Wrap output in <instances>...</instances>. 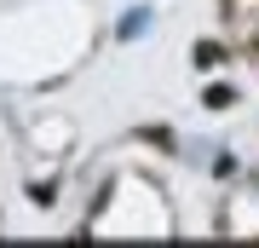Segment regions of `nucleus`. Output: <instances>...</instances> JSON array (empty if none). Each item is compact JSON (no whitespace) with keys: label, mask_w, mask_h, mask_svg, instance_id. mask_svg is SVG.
Instances as JSON below:
<instances>
[{"label":"nucleus","mask_w":259,"mask_h":248,"mask_svg":"<svg viewBox=\"0 0 259 248\" xmlns=\"http://www.w3.org/2000/svg\"><path fill=\"white\" fill-rule=\"evenodd\" d=\"M219 58H225V52H219V46H213V41H196V64H202V69H213V64H219Z\"/></svg>","instance_id":"1"},{"label":"nucleus","mask_w":259,"mask_h":248,"mask_svg":"<svg viewBox=\"0 0 259 248\" xmlns=\"http://www.w3.org/2000/svg\"><path fill=\"white\" fill-rule=\"evenodd\" d=\"M139 29H144V12H127V18H121V29H115V35H121V41H133V35H139Z\"/></svg>","instance_id":"2"}]
</instances>
